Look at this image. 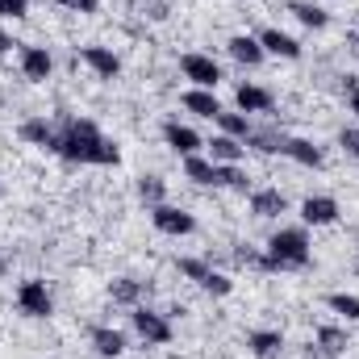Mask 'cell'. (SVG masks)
<instances>
[{
	"mask_svg": "<svg viewBox=\"0 0 359 359\" xmlns=\"http://www.w3.org/2000/svg\"><path fill=\"white\" fill-rule=\"evenodd\" d=\"M209 271H213V268H209L205 259H180V276H188V280H196V284H201Z\"/></svg>",
	"mask_w": 359,
	"mask_h": 359,
	"instance_id": "31",
	"label": "cell"
},
{
	"mask_svg": "<svg viewBox=\"0 0 359 359\" xmlns=\"http://www.w3.org/2000/svg\"><path fill=\"white\" fill-rule=\"evenodd\" d=\"M309 264V238L305 230H276L268 238V271H288Z\"/></svg>",
	"mask_w": 359,
	"mask_h": 359,
	"instance_id": "2",
	"label": "cell"
},
{
	"mask_svg": "<svg viewBox=\"0 0 359 359\" xmlns=\"http://www.w3.org/2000/svg\"><path fill=\"white\" fill-rule=\"evenodd\" d=\"M284 155L301 168H322V147L309 138H284Z\"/></svg>",
	"mask_w": 359,
	"mask_h": 359,
	"instance_id": "14",
	"label": "cell"
},
{
	"mask_svg": "<svg viewBox=\"0 0 359 359\" xmlns=\"http://www.w3.org/2000/svg\"><path fill=\"white\" fill-rule=\"evenodd\" d=\"M59 4L72 13H96V0H59Z\"/></svg>",
	"mask_w": 359,
	"mask_h": 359,
	"instance_id": "36",
	"label": "cell"
},
{
	"mask_svg": "<svg viewBox=\"0 0 359 359\" xmlns=\"http://www.w3.org/2000/svg\"><path fill=\"white\" fill-rule=\"evenodd\" d=\"M288 13H292L301 25H309V29H326V25H330V13L318 8L313 0H288Z\"/></svg>",
	"mask_w": 359,
	"mask_h": 359,
	"instance_id": "22",
	"label": "cell"
},
{
	"mask_svg": "<svg viewBox=\"0 0 359 359\" xmlns=\"http://www.w3.org/2000/svg\"><path fill=\"white\" fill-rule=\"evenodd\" d=\"M301 217H305V226H330V222H339V201L334 196H305Z\"/></svg>",
	"mask_w": 359,
	"mask_h": 359,
	"instance_id": "8",
	"label": "cell"
},
{
	"mask_svg": "<svg viewBox=\"0 0 359 359\" xmlns=\"http://www.w3.org/2000/svg\"><path fill=\"white\" fill-rule=\"evenodd\" d=\"M151 222H155V230H159V234H172V238H184V234H192V230H196V217H192L188 209L168 205V201L151 209Z\"/></svg>",
	"mask_w": 359,
	"mask_h": 359,
	"instance_id": "5",
	"label": "cell"
},
{
	"mask_svg": "<svg viewBox=\"0 0 359 359\" xmlns=\"http://www.w3.org/2000/svg\"><path fill=\"white\" fill-rule=\"evenodd\" d=\"M55 155H63L67 163H96V168H113V163L121 159L117 147L92 126L88 117H67V121H63Z\"/></svg>",
	"mask_w": 359,
	"mask_h": 359,
	"instance_id": "1",
	"label": "cell"
},
{
	"mask_svg": "<svg viewBox=\"0 0 359 359\" xmlns=\"http://www.w3.org/2000/svg\"><path fill=\"white\" fill-rule=\"evenodd\" d=\"M247 142H251L255 151H264V155H276V151H284V138H280V134H255V130H251V138H247Z\"/></svg>",
	"mask_w": 359,
	"mask_h": 359,
	"instance_id": "30",
	"label": "cell"
},
{
	"mask_svg": "<svg viewBox=\"0 0 359 359\" xmlns=\"http://www.w3.org/2000/svg\"><path fill=\"white\" fill-rule=\"evenodd\" d=\"M4 50H8V34L0 29V55H4Z\"/></svg>",
	"mask_w": 359,
	"mask_h": 359,
	"instance_id": "37",
	"label": "cell"
},
{
	"mask_svg": "<svg viewBox=\"0 0 359 359\" xmlns=\"http://www.w3.org/2000/svg\"><path fill=\"white\" fill-rule=\"evenodd\" d=\"M21 138H25L29 147H42V151H55V147H59V130H55L46 117H29V121H21Z\"/></svg>",
	"mask_w": 359,
	"mask_h": 359,
	"instance_id": "10",
	"label": "cell"
},
{
	"mask_svg": "<svg viewBox=\"0 0 359 359\" xmlns=\"http://www.w3.org/2000/svg\"><path fill=\"white\" fill-rule=\"evenodd\" d=\"M339 147H343L351 159H359V130H343V134H339Z\"/></svg>",
	"mask_w": 359,
	"mask_h": 359,
	"instance_id": "33",
	"label": "cell"
},
{
	"mask_svg": "<svg viewBox=\"0 0 359 359\" xmlns=\"http://www.w3.org/2000/svg\"><path fill=\"white\" fill-rule=\"evenodd\" d=\"M234 104H238V113H268L271 109V92L259 88V84H238Z\"/></svg>",
	"mask_w": 359,
	"mask_h": 359,
	"instance_id": "13",
	"label": "cell"
},
{
	"mask_svg": "<svg viewBox=\"0 0 359 359\" xmlns=\"http://www.w3.org/2000/svg\"><path fill=\"white\" fill-rule=\"evenodd\" d=\"M29 0H0V17H25Z\"/></svg>",
	"mask_w": 359,
	"mask_h": 359,
	"instance_id": "32",
	"label": "cell"
},
{
	"mask_svg": "<svg viewBox=\"0 0 359 359\" xmlns=\"http://www.w3.org/2000/svg\"><path fill=\"white\" fill-rule=\"evenodd\" d=\"M347 109L359 117V76H347Z\"/></svg>",
	"mask_w": 359,
	"mask_h": 359,
	"instance_id": "35",
	"label": "cell"
},
{
	"mask_svg": "<svg viewBox=\"0 0 359 359\" xmlns=\"http://www.w3.org/2000/svg\"><path fill=\"white\" fill-rule=\"evenodd\" d=\"M230 55H234L243 67H259V63H264V46H259V38H251V34H234V38H230Z\"/></svg>",
	"mask_w": 359,
	"mask_h": 359,
	"instance_id": "18",
	"label": "cell"
},
{
	"mask_svg": "<svg viewBox=\"0 0 359 359\" xmlns=\"http://www.w3.org/2000/svg\"><path fill=\"white\" fill-rule=\"evenodd\" d=\"M217 126H222V134H230V138H238V142H247L251 138V117L247 113H217Z\"/></svg>",
	"mask_w": 359,
	"mask_h": 359,
	"instance_id": "23",
	"label": "cell"
},
{
	"mask_svg": "<svg viewBox=\"0 0 359 359\" xmlns=\"http://www.w3.org/2000/svg\"><path fill=\"white\" fill-rule=\"evenodd\" d=\"M318 347H322V355H343L347 351V334L334 330V326H322L318 330Z\"/></svg>",
	"mask_w": 359,
	"mask_h": 359,
	"instance_id": "27",
	"label": "cell"
},
{
	"mask_svg": "<svg viewBox=\"0 0 359 359\" xmlns=\"http://www.w3.org/2000/svg\"><path fill=\"white\" fill-rule=\"evenodd\" d=\"M201 288H205L209 297H230V288H234V280H230V276H222V271H209V276L201 280Z\"/></svg>",
	"mask_w": 359,
	"mask_h": 359,
	"instance_id": "29",
	"label": "cell"
},
{
	"mask_svg": "<svg viewBox=\"0 0 359 359\" xmlns=\"http://www.w3.org/2000/svg\"><path fill=\"white\" fill-rule=\"evenodd\" d=\"M163 142H168L176 155H184V159L201 151V134H196L192 126H180V121H168V126H163Z\"/></svg>",
	"mask_w": 359,
	"mask_h": 359,
	"instance_id": "9",
	"label": "cell"
},
{
	"mask_svg": "<svg viewBox=\"0 0 359 359\" xmlns=\"http://www.w3.org/2000/svg\"><path fill=\"white\" fill-rule=\"evenodd\" d=\"M92 347H96V355L117 359L121 351H126V334L113 330V326H96V330H92Z\"/></svg>",
	"mask_w": 359,
	"mask_h": 359,
	"instance_id": "21",
	"label": "cell"
},
{
	"mask_svg": "<svg viewBox=\"0 0 359 359\" xmlns=\"http://www.w3.org/2000/svg\"><path fill=\"white\" fill-rule=\"evenodd\" d=\"M80 59L88 63L100 80H117V76H121V59H117L109 46H84V50H80Z\"/></svg>",
	"mask_w": 359,
	"mask_h": 359,
	"instance_id": "7",
	"label": "cell"
},
{
	"mask_svg": "<svg viewBox=\"0 0 359 359\" xmlns=\"http://www.w3.org/2000/svg\"><path fill=\"white\" fill-rule=\"evenodd\" d=\"M184 176L192 180V184H201V188H217V163L209 159V155H188L184 159Z\"/></svg>",
	"mask_w": 359,
	"mask_h": 359,
	"instance_id": "20",
	"label": "cell"
},
{
	"mask_svg": "<svg viewBox=\"0 0 359 359\" xmlns=\"http://www.w3.org/2000/svg\"><path fill=\"white\" fill-rule=\"evenodd\" d=\"M247 347L255 359H276L284 351V334L280 330H255V334H247Z\"/></svg>",
	"mask_w": 359,
	"mask_h": 359,
	"instance_id": "17",
	"label": "cell"
},
{
	"mask_svg": "<svg viewBox=\"0 0 359 359\" xmlns=\"http://www.w3.org/2000/svg\"><path fill=\"white\" fill-rule=\"evenodd\" d=\"M259 46H264V55H276V59H301V42L284 29H264Z\"/></svg>",
	"mask_w": 359,
	"mask_h": 359,
	"instance_id": "11",
	"label": "cell"
},
{
	"mask_svg": "<svg viewBox=\"0 0 359 359\" xmlns=\"http://www.w3.org/2000/svg\"><path fill=\"white\" fill-rule=\"evenodd\" d=\"M130 322H134V334H138L147 347H163V343H172V322H168L163 313H155V309H134Z\"/></svg>",
	"mask_w": 359,
	"mask_h": 359,
	"instance_id": "3",
	"label": "cell"
},
{
	"mask_svg": "<svg viewBox=\"0 0 359 359\" xmlns=\"http://www.w3.org/2000/svg\"><path fill=\"white\" fill-rule=\"evenodd\" d=\"M138 196L155 209V205H163V201H168V184H163L159 176H142V180H138Z\"/></svg>",
	"mask_w": 359,
	"mask_h": 359,
	"instance_id": "26",
	"label": "cell"
},
{
	"mask_svg": "<svg viewBox=\"0 0 359 359\" xmlns=\"http://www.w3.org/2000/svg\"><path fill=\"white\" fill-rule=\"evenodd\" d=\"M184 109H188V113H196V117H213V121H217L222 100H217L209 88H188V92H184Z\"/></svg>",
	"mask_w": 359,
	"mask_h": 359,
	"instance_id": "16",
	"label": "cell"
},
{
	"mask_svg": "<svg viewBox=\"0 0 359 359\" xmlns=\"http://www.w3.org/2000/svg\"><path fill=\"white\" fill-rule=\"evenodd\" d=\"M109 297H113L117 305H134V301L142 297V284H138L134 276H121V280H113V284H109Z\"/></svg>",
	"mask_w": 359,
	"mask_h": 359,
	"instance_id": "24",
	"label": "cell"
},
{
	"mask_svg": "<svg viewBox=\"0 0 359 359\" xmlns=\"http://www.w3.org/2000/svg\"><path fill=\"white\" fill-rule=\"evenodd\" d=\"M217 184H222V188H234V192H247V188H251V176H247L238 163H217Z\"/></svg>",
	"mask_w": 359,
	"mask_h": 359,
	"instance_id": "25",
	"label": "cell"
},
{
	"mask_svg": "<svg viewBox=\"0 0 359 359\" xmlns=\"http://www.w3.org/2000/svg\"><path fill=\"white\" fill-rule=\"evenodd\" d=\"M17 309H21L25 318H50L55 301H50L46 280H21V288H17Z\"/></svg>",
	"mask_w": 359,
	"mask_h": 359,
	"instance_id": "4",
	"label": "cell"
},
{
	"mask_svg": "<svg viewBox=\"0 0 359 359\" xmlns=\"http://www.w3.org/2000/svg\"><path fill=\"white\" fill-rule=\"evenodd\" d=\"M238 264H243V268L268 271V255H259V251H238Z\"/></svg>",
	"mask_w": 359,
	"mask_h": 359,
	"instance_id": "34",
	"label": "cell"
},
{
	"mask_svg": "<svg viewBox=\"0 0 359 359\" xmlns=\"http://www.w3.org/2000/svg\"><path fill=\"white\" fill-rule=\"evenodd\" d=\"M0 271H4V259H0Z\"/></svg>",
	"mask_w": 359,
	"mask_h": 359,
	"instance_id": "38",
	"label": "cell"
},
{
	"mask_svg": "<svg viewBox=\"0 0 359 359\" xmlns=\"http://www.w3.org/2000/svg\"><path fill=\"white\" fill-rule=\"evenodd\" d=\"M284 209H288V201H284L280 188H259V192H251V213H255V217H280Z\"/></svg>",
	"mask_w": 359,
	"mask_h": 359,
	"instance_id": "15",
	"label": "cell"
},
{
	"mask_svg": "<svg viewBox=\"0 0 359 359\" xmlns=\"http://www.w3.org/2000/svg\"><path fill=\"white\" fill-rule=\"evenodd\" d=\"M180 72H184V80H192V88H209V92L217 88V80H222V67L209 55H184Z\"/></svg>",
	"mask_w": 359,
	"mask_h": 359,
	"instance_id": "6",
	"label": "cell"
},
{
	"mask_svg": "<svg viewBox=\"0 0 359 359\" xmlns=\"http://www.w3.org/2000/svg\"><path fill=\"white\" fill-rule=\"evenodd\" d=\"M243 155H247V142H238V138H230V134H217V138L209 142V159H213V163H243Z\"/></svg>",
	"mask_w": 359,
	"mask_h": 359,
	"instance_id": "19",
	"label": "cell"
},
{
	"mask_svg": "<svg viewBox=\"0 0 359 359\" xmlns=\"http://www.w3.org/2000/svg\"><path fill=\"white\" fill-rule=\"evenodd\" d=\"M326 305H330L334 313H343L347 322H359V297H351V292H330Z\"/></svg>",
	"mask_w": 359,
	"mask_h": 359,
	"instance_id": "28",
	"label": "cell"
},
{
	"mask_svg": "<svg viewBox=\"0 0 359 359\" xmlns=\"http://www.w3.org/2000/svg\"><path fill=\"white\" fill-rule=\"evenodd\" d=\"M55 67V59L46 55V46H21V76L25 80H46Z\"/></svg>",
	"mask_w": 359,
	"mask_h": 359,
	"instance_id": "12",
	"label": "cell"
}]
</instances>
